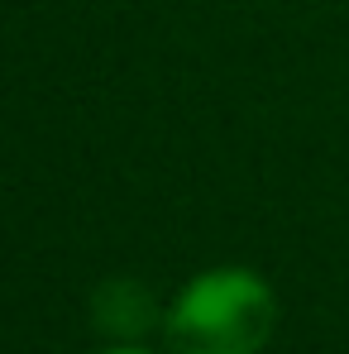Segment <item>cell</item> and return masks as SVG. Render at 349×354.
Here are the masks:
<instances>
[{
    "instance_id": "cell-1",
    "label": "cell",
    "mask_w": 349,
    "mask_h": 354,
    "mask_svg": "<svg viewBox=\"0 0 349 354\" xmlns=\"http://www.w3.org/2000/svg\"><path fill=\"white\" fill-rule=\"evenodd\" d=\"M278 306L263 278L220 268L196 278L168 311V340L177 354H258L273 335Z\"/></svg>"
},
{
    "instance_id": "cell-2",
    "label": "cell",
    "mask_w": 349,
    "mask_h": 354,
    "mask_svg": "<svg viewBox=\"0 0 349 354\" xmlns=\"http://www.w3.org/2000/svg\"><path fill=\"white\" fill-rule=\"evenodd\" d=\"M149 292L144 288H134V283H111V288H101V326L106 330H115V335H134V330H144L149 326Z\"/></svg>"
},
{
    "instance_id": "cell-3",
    "label": "cell",
    "mask_w": 349,
    "mask_h": 354,
    "mask_svg": "<svg viewBox=\"0 0 349 354\" xmlns=\"http://www.w3.org/2000/svg\"><path fill=\"white\" fill-rule=\"evenodd\" d=\"M106 354H144V350H106Z\"/></svg>"
}]
</instances>
